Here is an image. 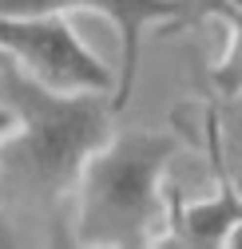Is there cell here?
<instances>
[{"mask_svg": "<svg viewBox=\"0 0 242 249\" xmlns=\"http://www.w3.org/2000/svg\"><path fill=\"white\" fill-rule=\"evenodd\" d=\"M0 103L16 115V131L0 146V178L36 206H72L80 170L115 131L107 91H52L16 64L0 79Z\"/></svg>", "mask_w": 242, "mask_h": 249, "instance_id": "obj_1", "label": "cell"}, {"mask_svg": "<svg viewBox=\"0 0 242 249\" xmlns=\"http://www.w3.org/2000/svg\"><path fill=\"white\" fill-rule=\"evenodd\" d=\"M183 150L175 131H111L83 162L64 245L143 249L167 226V170Z\"/></svg>", "mask_w": 242, "mask_h": 249, "instance_id": "obj_2", "label": "cell"}, {"mask_svg": "<svg viewBox=\"0 0 242 249\" xmlns=\"http://www.w3.org/2000/svg\"><path fill=\"white\" fill-rule=\"evenodd\" d=\"M0 52L12 64L52 91H115V71L87 48L64 12H0Z\"/></svg>", "mask_w": 242, "mask_h": 249, "instance_id": "obj_3", "label": "cell"}, {"mask_svg": "<svg viewBox=\"0 0 242 249\" xmlns=\"http://www.w3.org/2000/svg\"><path fill=\"white\" fill-rule=\"evenodd\" d=\"M195 0H0V12L4 16H28V12H96L103 20H111L119 28V40H123V68H119L111 103L115 111H123L135 79H139V52H143V32L151 24H163L167 32L171 28H183L195 16Z\"/></svg>", "mask_w": 242, "mask_h": 249, "instance_id": "obj_4", "label": "cell"}, {"mask_svg": "<svg viewBox=\"0 0 242 249\" xmlns=\"http://www.w3.org/2000/svg\"><path fill=\"white\" fill-rule=\"evenodd\" d=\"M215 174H219V194L195 202H187L179 194V186L167 182V226L155 241L159 249H226L230 230L242 222V190L222 170V162H215Z\"/></svg>", "mask_w": 242, "mask_h": 249, "instance_id": "obj_5", "label": "cell"}, {"mask_svg": "<svg viewBox=\"0 0 242 249\" xmlns=\"http://www.w3.org/2000/svg\"><path fill=\"white\" fill-rule=\"evenodd\" d=\"M202 135H206V154L222 162V170L242 190V95L219 99V107H210Z\"/></svg>", "mask_w": 242, "mask_h": 249, "instance_id": "obj_6", "label": "cell"}, {"mask_svg": "<svg viewBox=\"0 0 242 249\" xmlns=\"http://www.w3.org/2000/svg\"><path fill=\"white\" fill-rule=\"evenodd\" d=\"M199 16H219L226 24V52L210 71V91L215 99L242 95V8H234L230 0H199Z\"/></svg>", "mask_w": 242, "mask_h": 249, "instance_id": "obj_7", "label": "cell"}, {"mask_svg": "<svg viewBox=\"0 0 242 249\" xmlns=\"http://www.w3.org/2000/svg\"><path fill=\"white\" fill-rule=\"evenodd\" d=\"M16 131V115H12V107L8 103H0V146H4V139Z\"/></svg>", "mask_w": 242, "mask_h": 249, "instance_id": "obj_8", "label": "cell"}, {"mask_svg": "<svg viewBox=\"0 0 242 249\" xmlns=\"http://www.w3.org/2000/svg\"><path fill=\"white\" fill-rule=\"evenodd\" d=\"M8 68H12V59H8L4 52H0V79H4V71H8Z\"/></svg>", "mask_w": 242, "mask_h": 249, "instance_id": "obj_9", "label": "cell"}]
</instances>
